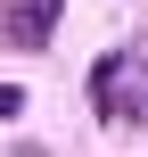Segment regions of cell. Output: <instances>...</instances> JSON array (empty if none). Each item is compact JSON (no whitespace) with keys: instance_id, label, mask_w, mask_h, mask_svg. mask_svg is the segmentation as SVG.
Segmentation results:
<instances>
[{"instance_id":"cell-3","label":"cell","mask_w":148,"mask_h":157,"mask_svg":"<svg viewBox=\"0 0 148 157\" xmlns=\"http://www.w3.org/2000/svg\"><path fill=\"white\" fill-rule=\"evenodd\" d=\"M8 116H25V91H16V83H0V124H8Z\"/></svg>"},{"instance_id":"cell-2","label":"cell","mask_w":148,"mask_h":157,"mask_svg":"<svg viewBox=\"0 0 148 157\" xmlns=\"http://www.w3.org/2000/svg\"><path fill=\"white\" fill-rule=\"evenodd\" d=\"M124 66H132V50H99V58H91V108H107V99L124 91Z\"/></svg>"},{"instance_id":"cell-1","label":"cell","mask_w":148,"mask_h":157,"mask_svg":"<svg viewBox=\"0 0 148 157\" xmlns=\"http://www.w3.org/2000/svg\"><path fill=\"white\" fill-rule=\"evenodd\" d=\"M58 17H66V0H8V8H0V41H8V50H41Z\"/></svg>"}]
</instances>
